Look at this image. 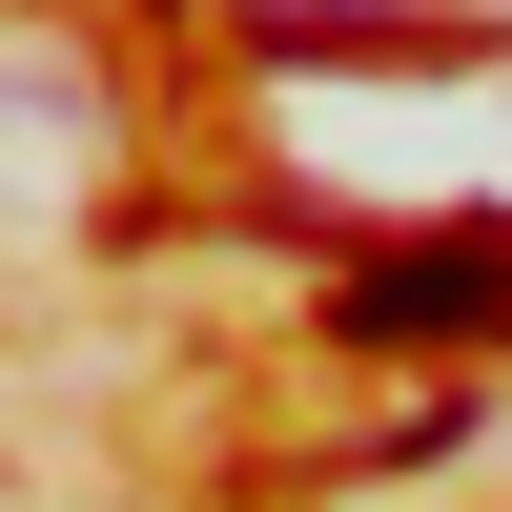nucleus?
Here are the masks:
<instances>
[{"label": "nucleus", "instance_id": "1", "mask_svg": "<svg viewBox=\"0 0 512 512\" xmlns=\"http://www.w3.org/2000/svg\"><path fill=\"white\" fill-rule=\"evenodd\" d=\"M328 328H349V349H492V328H512V246H492V226L390 246V267L328 287Z\"/></svg>", "mask_w": 512, "mask_h": 512}, {"label": "nucleus", "instance_id": "2", "mask_svg": "<svg viewBox=\"0 0 512 512\" xmlns=\"http://www.w3.org/2000/svg\"><path fill=\"white\" fill-rule=\"evenodd\" d=\"M246 41H267V62H492V21H451V0L431 21H390V0H267Z\"/></svg>", "mask_w": 512, "mask_h": 512}]
</instances>
